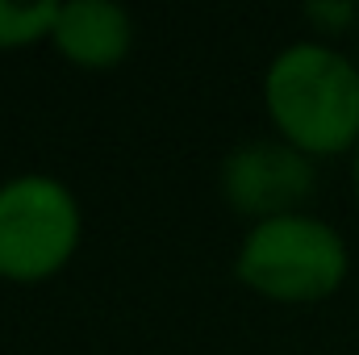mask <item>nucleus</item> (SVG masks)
<instances>
[{
	"label": "nucleus",
	"instance_id": "1",
	"mask_svg": "<svg viewBox=\"0 0 359 355\" xmlns=\"http://www.w3.org/2000/svg\"><path fill=\"white\" fill-rule=\"evenodd\" d=\"M264 113L276 138L309 159L355 155L359 67L330 42L301 38L280 46L264 72Z\"/></svg>",
	"mask_w": 359,
	"mask_h": 355
},
{
	"label": "nucleus",
	"instance_id": "2",
	"mask_svg": "<svg viewBox=\"0 0 359 355\" xmlns=\"http://www.w3.org/2000/svg\"><path fill=\"white\" fill-rule=\"evenodd\" d=\"M351 272V251L339 226L318 213H284L247 226L234 251V280L276 305L330 301Z\"/></svg>",
	"mask_w": 359,
	"mask_h": 355
},
{
	"label": "nucleus",
	"instance_id": "3",
	"mask_svg": "<svg viewBox=\"0 0 359 355\" xmlns=\"http://www.w3.org/2000/svg\"><path fill=\"white\" fill-rule=\"evenodd\" d=\"M84 209L72 184L50 172H17L0 180V280L42 284L76 260Z\"/></svg>",
	"mask_w": 359,
	"mask_h": 355
},
{
	"label": "nucleus",
	"instance_id": "4",
	"mask_svg": "<svg viewBox=\"0 0 359 355\" xmlns=\"http://www.w3.org/2000/svg\"><path fill=\"white\" fill-rule=\"evenodd\" d=\"M217 188L230 213L247 217L251 226L305 213L309 196L318 192V159L288 147L284 138H247L222 159Z\"/></svg>",
	"mask_w": 359,
	"mask_h": 355
},
{
	"label": "nucleus",
	"instance_id": "5",
	"mask_svg": "<svg viewBox=\"0 0 359 355\" xmlns=\"http://www.w3.org/2000/svg\"><path fill=\"white\" fill-rule=\"evenodd\" d=\"M50 46L80 72H113L134 51V17L113 0H67L59 4Z\"/></svg>",
	"mask_w": 359,
	"mask_h": 355
},
{
	"label": "nucleus",
	"instance_id": "6",
	"mask_svg": "<svg viewBox=\"0 0 359 355\" xmlns=\"http://www.w3.org/2000/svg\"><path fill=\"white\" fill-rule=\"evenodd\" d=\"M55 17H59V0H38V4L0 0V51H25L50 42Z\"/></svg>",
	"mask_w": 359,
	"mask_h": 355
},
{
	"label": "nucleus",
	"instance_id": "7",
	"mask_svg": "<svg viewBox=\"0 0 359 355\" xmlns=\"http://www.w3.org/2000/svg\"><path fill=\"white\" fill-rule=\"evenodd\" d=\"M355 17H359L355 0H313V4H305V21H313L322 34H343Z\"/></svg>",
	"mask_w": 359,
	"mask_h": 355
},
{
	"label": "nucleus",
	"instance_id": "8",
	"mask_svg": "<svg viewBox=\"0 0 359 355\" xmlns=\"http://www.w3.org/2000/svg\"><path fill=\"white\" fill-rule=\"evenodd\" d=\"M351 184H355V196H359V147H355V155H351Z\"/></svg>",
	"mask_w": 359,
	"mask_h": 355
},
{
	"label": "nucleus",
	"instance_id": "9",
	"mask_svg": "<svg viewBox=\"0 0 359 355\" xmlns=\"http://www.w3.org/2000/svg\"><path fill=\"white\" fill-rule=\"evenodd\" d=\"M355 305H359V276H355Z\"/></svg>",
	"mask_w": 359,
	"mask_h": 355
}]
</instances>
